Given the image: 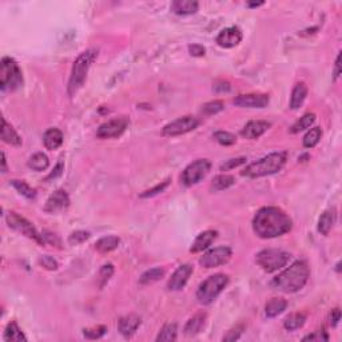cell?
Listing matches in <instances>:
<instances>
[{
  "instance_id": "1",
  "label": "cell",
  "mask_w": 342,
  "mask_h": 342,
  "mask_svg": "<svg viewBox=\"0 0 342 342\" xmlns=\"http://www.w3.org/2000/svg\"><path fill=\"white\" fill-rule=\"evenodd\" d=\"M291 219L288 214L274 206L262 207L253 219V229L259 238L271 239L281 237L291 230Z\"/></svg>"
},
{
  "instance_id": "2",
  "label": "cell",
  "mask_w": 342,
  "mask_h": 342,
  "mask_svg": "<svg viewBox=\"0 0 342 342\" xmlns=\"http://www.w3.org/2000/svg\"><path fill=\"white\" fill-rule=\"evenodd\" d=\"M309 277H310V269L308 264L304 261H297L285 269L281 274H278L271 282V286L275 290L291 294L301 290L308 282Z\"/></svg>"
},
{
  "instance_id": "3",
  "label": "cell",
  "mask_w": 342,
  "mask_h": 342,
  "mask_svg": "<svg viewBox=\"0 0 342 342\" xmlns=\"http://www.w3.org/2000/svg\"><path fill=\"white\" fill-rule=\"evenodd\" d=\"M286 159H288V154L285 153V151L269 154L268 156H265L262 159L257 160L254 163H250L242 171V176H246V178H261V176L275 174L285 166Z\"/></svg>"
},
{
  "instance_id": "4",
  "label": "cell",
  "mask_w": 342,
  "mask_h": 342,
  "mask_svg": "<svg viewBox=\"0 0 342 342\" xmlns=\"http://www.w3.org/2000/svg\"><path fill=\"white\" fill-rule=\"evenodd\" d=\"M96 56H98V51H96V50H87V51L79 55L78 59L74 62L71 76H70V81H68L67 86V92L71 98L75 96L76 92L82 88V86L85 85L88 70H90L91 65L94 63L95 59H96Z\"/></svg>"
},
{
  "instance_id": "5",
  "label": "cell",
  "mask_w": 342,
  "mask_h": 342,
  "mask_svg": "<svg viewBox=\"0 0 342 342\" xmlns=\"http://www.w3.org/2000/svg\"><path fill=\"white\" fill-rule=\"evenodd\" d=\"M23 86L21 67L12 58H3L0 63V87L3 91H15Z\"/></svg>"
},
{
  "instance_id": "6",
  "label": "cell",
  "mask_w": 342,
  "mask_h": 342,
  "mask_svg": "<svg viewBox=\"0 0 342 342\" xmlns=\"http://www.w3.org/2000/svg\"><path fill=\"white\" fill-rule=\"evenodd\" d=\"M229 277L225 274H214L199 285L197 291V298L202 305H210L214 299L226 288Z\"/></svg>"
},
{
  "instance_id": "7",
  "label": "cell",
  "mask_w": 342,
  "mask_h": 342,
  "mask_svg": "<svg viewBox=\"0 0 342 342\" xmlns=\"http://www.w3.org/2000/svg\"><path fill=\"white\" fill-rule=\"evenodd\" d=\"M290 259V254L284 250H278V249H266V250L259 251L257 254L255 261L257 264L264 269L266 273H274L279 270Z\"/></svg>"
},
{
  "instance_id": "8",
  "label": "cell",
  "mask_w": 342,
  "mask_h": 342,
  "mask_svg": "<svg viewBox=\"0 0 342 342\" xmlns=\"http://www.w3.org/2000/svg\"><path fill=\"white\" fill-rule=\"evenodd\" d=\"M211 169L210 160L207 159H198L195 162L190 163L186 169L183 170L180 180L185 186H193L198 182L204 179L205 176L209 174Z\"/></svg>"
},
{
  "instance_id": "9",
  "label": "cell",
  "mask_w": 342,
  "mask_h": 342,
  "mask_svg": "<svg viewBox=\"0 0 342 342\" xmlns=\"http://www.w3.org/2000/svg\"><path fill=\"white\" fill-rule=\"evenodd\" d=\"M6 219H7V224L11 229L19 231V233L28 237L30 239H34L37 244L44 245V239L43 237H42V234L37 233L36 229H35V227L32 226V224L28 222L26 218L21 217V215L16 213H8Z\"/></svg>"
},
{
  "instance_id": "10",
  "label": "cell",
  "mask_w": 342,
  "mask_h": 342,
  "mask_svg": "<svg viewBox=\"0 0 342 342\" xmlns=\"http://www.w3.org/2000/svg\"><path fill=\"white\" fill-rule=\"evenodd\" d=\"M129 125L130 120L127 116H119V118L111 119V120H107V122L99 126L96 136L99 139L119 138L129 127Z\"/></svg>"
},
{
  "instance_id": "11",
  "label": "cell",
  "mask_w": 342,
  "mask_h": 342,
  "mask_svg": "<svg viewBox=\"0 0 342 342\" xmlns=\"http://www.w3.org/2000/svg\"><path fill=\"white\" fill-rule=\"evenodd\" d=\"M198 125H199V120L195 116H183V118L176 119L174 122L165 126L162 130V134L165 136L183 135V134H187V132L197 129Z\"/></svg>"
},
{
  "instance_id": "12",
  "label": "cell",
  "mask_w": 342,
  "mask_h": 342,
  "mask_svg": "<svg viewBox=\"0 0 342 342\" xmlns=\"http://www.w3.org/2000/svg\"><path fill=\"white\" fill-rule=\"evenodd\" d=\"M231 249L229 246H218L205 253L204 257L199 259V264L205 269L218 268L220 265H225L231 258Z\"/></svg>"
},
{
  "instance_id": "13",
  "label": "cell",
  "mask_w": 342,
  "mask_h": 342,
  "mask_svg": "<svg viewBox=\"0 0 342 342\" xmlns=\"http://www.w3.org/2000/svg\"><path fill=\"white\" fill-rule=\"evenodd\" d=\"M269 102H270V98L266 94L239 95L233 100L234 105L238 107H245V109H265Z\"/></svg>"
},
{
  "instance_id": "14",
  "label": "cell",
  "mask_w": 342,
  "mask_h": 342,
  "mask_svg": "<svg viewBox=\"0 0 342 342\" xmlns=\"http://www.w3.org/2000/svg\"><path fill=\"white\" fill-rule=\"evenodd\" d=\"M193 271L194 268L189 264L179 266V268L174 271V274L171 275V278L169 279L167 288L173 291H178L180 290V289H183L185 285L187 284V281H189V278L193 274Z\"/></svg>"
},
{
  "instance_id": "15",
  "label": "cell",
  "mask_w": 342,
  "mask_h": 342,
  "mask_svg": "<svg viewBox=\"0 0 342 342\" xmlns=\"http://www.w3.org/2000/svg\"><path fill=\"white\" fill-rule=\"evenodd\" d=\"M70 205V198L65 190H56L54 194L50 195V198L46 202L44 211L46 213H58V211L65 210Z\"/></svg>"
},
{
  "instance_id": "16",
  "label": "cell",
  "mask_w": 342,
  "mask_h": 342,
  "mask_svg": "<svg viewBox=\"0 0 342 342\" xmlns=\"http://www.w3.org/2000/svg\"><path fill=\"white\" fill-rule=\"evenodd\" d=\"M242 41V31L238 27H227L219 32L217 36L218 46L224 48H233Z\"/></svg>"
},
{
  "instance_id": "17",
  "label": "cell",
  "mask_w": 342,
  "mask_h": 342,
  "mask_svg": "<svg viewBox=\"0 0 342 342\" xmlns=\"http://www.w3.org/2000/svg\"><path fill=\"white\" fill-rule=\"evenodd\" d=\"M270 123L266 120H251L245 125V127L240 131V135L246 139H250V140H254V139L264 135L265 132L270 129Z\"/></svg>"
},
{
  "instance_id": "18",
  "label": "cell",
  "mask_w": 342,
  "mask_h": 342,
  "mask_svg": "<svg viewBox=\"0 0 342 342\" xmlns=\"http://www.w3.org/2000/svg\"><path fill=\"white\" fill-rule=\"evenodd\" d=\"M218 233L215 230H206L204 233H200L195 240L191 245V248H190V251L191 253H200V251L206 250L211 244H213L215 238H217Z\"/></svg>"
},
{
  "instance_id": "19",
  "label": "cell",
  "mask_w": 342,
  "mask_h": 342,
  "mask_svg": "<svg viewBox=\"0 0 342 342\" xmlns=\"http://www.w3.org/2000/svg\"><path fill=\"white\" fill-rule=\"evenodd\" d=\"M140 324H142V319H140L139 315H126V317H123V318L119 321V332L122 333L125 337H131V335L138 330Z\"/></svg>"
},
{
  "instance_id": "20",
  "label": "cell",
  "mask_w": 342,
  "mask_h": 342,
  "mask_svg": "<svg viewBox=\"0 0 342 342\" xmlns=\"http://www.w3.org/2000/svg\"><path fill=\"white\" fill-rule=\"evenodd\" d=\"M199 8V4L198 2H194V0H175L171 3V11L176 15H182V16H186V15H194Z\"/></svg>"
},
{
  "instance_id": "21",
  "label": "cell",
  "mask_w": 342,
  "mask_h": 342,
  "mask_svg": "<svg viewBox=\"0 0 342 342\" xmlns=\"http://www.w3.org/2000/svg\"><path fill=\"white\" fill-rule=\"evenodd\" d=\"M43 143L46 146V149L48 150H56L59 149L63 143V134L59 129H48L44 132L43 135Z\"/></svg>"
},
{
  "instance_id": "22",
  "label": "cell",
  "mask_w": 342,
  "mask_h": 342,
  "mask_svg": "<svg viewBox=\"0 0 342 342\" xmlns=\"http://www.w3.org/2000/svg\"><path fill=\"white\" fill-rule=\"evenodd\" d=\"M306 95H308V87L304 82H299L293 88L290 98V109L291 110H298L302 106V103L305 102Z\"/></svg>"
},
{
  "instance_id": "23",
  "label": "cell",
  "mask_w": 342,
  "mask_h": 342,
  "mask_svg": "<svg viewBox=\"0 0 342 342\" xmlns=\"http://www.w3.org/2000/svg\"><path fill=\"white\" fill-rule=\"evenodd\" d=\"M205 319H206V314L205 313H198L187 321V324L185 325L183 329V333L187 337H191V335H195L200 332L202 326L205 325Z\"/></svg>"
},
{
  "instance_id": "24",
  "label": "cell",
  "mask_w": 342,
  "mask_h": 342,
  "mask_svg": "<svg viewBox=\"0 0 342 342\" xmlns=\"http://www.w3.org/2000/svg\"><path fill=\"white\" fill-rule=\"evenodd\" d=\"M286 308H288V302L284 298H271L265 306V314L268 318H274L281 313H284Z\"/></svg>"
},
{
  "instance_id": "25",
  "label": "cell",
  "mask_w": 342,
  "mask_h": 342,
  "mask_svg": "<svg viewBox=\"0 0 342 342\" xmlns=\"http://www.w3.org/2000/svg\"><path fill=\"white\" fill-rule=\"evenodd\" d=\"M2 139L3 142L11 146H22V138L10 123L3 119V129H2Z\"/></svg>"
},
{
  "instance_id": "26",
  "label": "cell",
  "mask_w": 342,
  "mask_h": 342,
  "mask_svg": "<svg viewBox=\"0 0 342 342\" xmlns=\"http://www.w3.org/2000/svg\"><path fill=\"white\" fill-rule=\"evenodd\" d=\"M4 341L7 342H26L27 338L16 322H10L4 330Z\"/></svg>"
},
{
  "instance_id": "27",
  "label": "cell",
  "mask_w": 342,
  "mask_h": 342,
  "mask_svg": "<svg viewBox=\"0 0 342 342\" xmlns=\"http://www.w3.org/2000/svg\"><path fill=\"white\" fill-rule=\"evenodd\" d=\"M335 222V210H326L318 220V231L322 235H328Z\"/></svg>"
},
{
  "instance_id": "28",
  "label": "cell",
  "mask_w": 342,
  "mask_h": 342,
  "mask_svg": "<svg viewBox=\"0 0 342 342\" xmlns=\"http://www.w3.org/2000/svg\"><path fill=\"white\" fill-rule=\"evenodd\" d=\"M120 244V239L115 235H109V237H103L95 244V249L100 253H110V251L115 250Z\"/></svg>"
},
{
  "instance_id": "29",
  "label": "cell",
  "mask_w": 342,
  "mask_h": 342,
  "mask_svg": "<svg viewBox=\"0 0 342 342\" xmlns=\"http://www.w3.org/2000/svg\"><path fill=\"white\" fill-rule=\"evenodd\" d=\"M305 321L306 314H304V313H293V314H290L289 317H286V319L284 321V326L286 330L293 332V330H297V329L302 328Z\"/></svg>"
},
{
  "instance_id": "30",
  "label": "cell",
  "mask_w": 342,
  "mask_h": 342,
  "mask_svg": "<svg viewBox=\"0 0 342 342\" xmlns=\"http://www.w3.org/2000/svg\"><path fill=\"white\" fill-rule=\"evenodd\" d=\"M235 185V178L233 175H227V174H222L214 178L213 183H211V191H222L229 187Z\"/></svg>"
},
{
  "instance_id": "31",
  "label": "cell",
  "mask_w": 342,
  "mask_h": 342,
  "mask_svg": "<svg viewBox=\"0 0 342 342\" xmlns=\"http://www.w3.org/2000/svg\"><path fill=\"white\" fill-rule=\"evenodd\" d=\"M50 166V159L48 156L43 153H36L35 155H32L28 160V167L35 171H44Z\"/></svg>"
},
{
  "instance_id": "32",
  "label": "cell",
  "mask_w": 342,
  "mask_h": 342,
  "mask_svg": "<svg viewBox=\"0 0 342 342\" xmlns=\"http://www.w3.org/2000/svg\"><path fill=\"white\" fill-rule=\"evenodd\" d=\"M315 122V115L313 112H309V114H305V115L299 118L298 122H295L294 125L291 126L290 132L291 134H298V132L304 131V130L310 129V126Z\"/></svg>"
},
{
  "instance_id": "33",
  "label": "cell",
  "mask_w": 342,
  "mask_h": 342,
  "mask_svg": "<svg viewBox=\"0 0 342 342\" xmlns=\"http://www.w3.org/2000/svg\"><path fill=\"white\" fill-rule=\"evenodd\" d=\"M322 138V130L321 127H313L306 132V135L304 136V147L306 149H313L314 146L318 145V142Z\"/></svg>"
},
{
  "instance_id": "34",
  "label": "cell",
  "mask_w": 342,
  "mask_h": 342,
  "mask_svg": "<svg viewBox=\"0 0 342 342\" xmlns=\"http://www.w3.org/2000/svg\"><path fill=\"white\" fill-rule=\"evenodd\" d=\"M176 335H178V326H176V324H166L159 332L158 337H156V341H175Z\"/></svg>"
},
{
  "instance_id": "35",
  "label": "cell",
  "mask_w": 342,
  "mask_h": 342,
  "mask_svg": "<svg viewBox=\"0 0 342 342\" xmlns=\"http://www.w3.org/2000/svg\"><path fill=\"white\" fill-rule=\"evenodd\" d=\"M163 275H165V270H163L162 268H153L150 269V270L145 271L139 281H140V284L142 285L154 284V282L159 281Z\"/></svg>"
},
{
  "instance_id": "36",
  "label": "cell",
  "mask_w": 342,
  "mask_h": 342,
  "mask_svg": "<svg viewBox=\"0 0 342 342\" xmlns=\"http://www.w3.org/2000/svg\"><path fill=\"white\" fill-rule=\"evenodd\" d=\"M11 185L17 190V193L26 197L27 199H35L36 198V191L35 189H32L31 186H28L27 183L24 182V180H11Z\"/></svg>"
},
{
  "instance_id": "37",
  "label": "cell",
  "mask_w": 342,
  "mask_h": 342,
  "mask_svg": "<svg viewBox=\"0 0 342 342\" xmlns=\"http://www.w3.org/2000/svg\"><path fill=\"white\" fill-rule=\"evenodd\" d=\"M225 109L224 102L220 100H213V102H207L202 106V112L205 115H215Z\"/></svg>"
},
{
  "instance_id": "38",
  "label": "cell",
  "mask_w": 342,
  "mask_h": 342,
  "mask_svg": "<svg viewBox=\"0 0 342 342\" xmlns=\"http://www.w3.org/2000/svg\"><path fill=\"white\" fill-rule=\"evenodd\" d=\"M214 139L217 140L218 143L224 146H230L234 145V143L237 142V136L231 134V132L227 131H218L214 134Z\"/></svg>"
},
{
  "instance_id": "39",
  "label": "cell",
  "mask_w": 342,
  "mask_h": 342,
  "mask_svg": "<svg viewBox=\"0 0 342 342\" xmlns=\"http://www.w3.org/2000/svg\"><path fill=\"white\" fill-rule=\"evenodd\" d=\"M106 332H107V326L99 325L96 326V328L85 329V330H83V335L88 339H99L106 334Z\"/></svg>"
},
{
  "instance_id": "40",
  "label": "cell",
  "mask_w": 342,
  "mask_h": 342,
  "mask_svg": "<svg viewBox=\"0 0 342 342\" xmlns=\"http://www.w3.org/2000/svg\"><path fill=\"white\" fill-rule=\"evenodd\" d=\"M170 180L166 179L165 182L159 183V185H156L155 187H153V189L150 190H146L145 193L140 194V198H150V197H155V195H158L159 193H162L163 190L166 189L167 186H169Z\"/></svg>"
},
{
  "instance_id": "41",
  "label": "cell",
  "mask_w": 342,
  "mask_h": 342,
  "mask_svg": "<svg viewBox=\"0 0 342 342\" xmlns=\"http://www.w3.org/2000/svg\"><path fill=\"white\" fill-rule=\"evenodd\" d=\"M88 238H90V233H87V231H83V230L74 231V233L70 235V238H68V244L78 245V244H82V242H85V240H87Z\"/></svg>"
},
{
  "instance_id": "42",
  "label": "cell",
  "mask_w": 342,
  "mask_h": 342,
  "mask_svg": "<svg viewBox=\"0 0 342 342\" xmlns=\"http://www.w3.org/2000/svg\"><path fill=\"white\" fill-rule=\"evenodd\" d=\"M112 274H114V266H112L111 264L103 265L102 269H100V271H99V278H100V288H102L106 282L109 281L110 278L112 277Z\"/></svg>"
},
{
  "instance_id": "43",
  "label": "cell",
  "mask_w": 342,
  "mask_h": 342,
  "mask_svg": "<svg viewBox=\"0 0 342 342\" xmlns=\"http://www.w3.org/2000/svg\"><path fill=\"white\" fill-rule=\"evenodd\" d=\"M242 332H244V326L238 325V326H235V328L231 329V330H229V332L226 333V335H224V338H222V339H224V341H226V342L237 341V339H239Z\"/></svg>"
},
{
  "instance_id": "44",
  "label": "cell",
  "mask_w": 342,
  "mask_h": 342,
  "mask_svg": "<svg viewBox=\"0 0 342 342\" xmlns=\"http://www.w3.org/2000/svg\"><path fill=\"white\" fill-rule=\"evenodd\" d=\"M244 163H246V158H245V156H240V158H237V159L226 160V162L220 166V170H222V171L233 170V169H235V167L240 166V165H244Z\"/></svg>"
},
{
  "instance_id": "45",
  "label": "cell",
  "mask_w": 342,
  "mask_h": 342,
  "mask_svg": "<svg viewBox=\"0 0 342 342\" xmlns=\"http://www.w3.org/2000/svg\"><path fill=\"white\" fill-rule=\"evenodd\" d=\"M39 262H41V265L43 266L44 269H47V270H56V269L59 268L58 262L55 261L54 258L50 257V255H43V257L39 259Z\"/></svg>"
},
{
  "instance_id": "46",
  "label": "cell",
  "mask_w": 342,
  "mask_h": 342,
  "mask_svg": "<svg viewBox=\"0 0 342 342\" xmlns=\"http://www.w3.org/2000/svg\"><path fill=\"white\" fill-rule=\"evenodd\" d=\"M302 341H329V335L326 334L325 330H317V332L304 337Z\"/></svg>"
},
{
  "instance_id": "47",
  "label": "cell",
  "mask_w": 342,
  "mask_h": 342,
  "mask_svg": "<svg viewBox=\"0 0 342 342\" xmlns=\"http://www.w3.org/2000/svg\"><path fill=\"white\" fill-rule=\"evenodd\" d=\"M42 237H43V239H44V244L54 245V246H58V248H61V239H59L55 234L44 230L43 233H42Z\"/></svg>"
},
{
  "instance_id": "48",
  "label": "cell",
  "mask_w": 342,
  "mask_h": 342,
  "mask_svg": "<svg viewBox=\"0 0 342 342\" xmlns=\"http://www.w3.org/2000/svg\"><path fill=\"white\" fill-rule=\"evenodd\" d=\"M341 321V310L338 308L333 309L330 314H329V322H330V325L332 326H337Z\"/></svg>"
},
{
  "instance_id": "49",
  "label": "cell",
  "mask_w": 342,
  "mask_h": 342,
  "mask_svg": "<svg viewBox=\"0 0 342 342\" xmlns=\"http://www.w3.org/2000/svg\"><path fill=\"white\" fill-rule=\"evenodd\" d=\"M189 51L193 56L199 58V56H204L206 50H205L204 46H200V44H191V46H189Z\"/></svg>"
},
{
  "instance_id": "50",
  "label": "cell",
  "mask_w": 342,
  "mask_h": 342,
  "mask_svg": "<svg viewBox=\"0 0 342 342\" xmlns=\"http://www.w3.org/2000/svg\"><path fill=\"white\" fill-rule=\"evenodd\" d=\"M230 83L225 81H218L217 83H214L213 90L215 92H229L230 91Z\"/></svg>"
},
{
  "instance_id": "51",
  "label": "cell",
  "mask_w": 342,
  "mask_h": 342,
  "mask_svg": "<svg viewBox=\"0 0 342 342\" xmlns=\"http://www.w3.org/2000/svg\"><path fill=\"white\" fill-rule=\"evenodd\" d=\"M63 169H65V166H63V162H59L58 165H56V167L54 169V171H52L50 175L46 178V180H51V179H55V178H58V176L62 175V173H63Z\"/></svg>"
},
{
  "instance_id": "52",
  "label": "cell",
  "mask_w": 342,
  "mask_h": 342,
  "mask_svg": "<svg viewBox=\"0 0 342 342\" xmlns=\"http://www.w3.org/2000/svg\"><path fill=\"white\" fill-rule=\"evenodd\" d=\"M333 75H334V81H337V79L339 78V75H341V52H339L337 59H335L334 72H333Z\"/></svg>"
},
{
  "instance_id": "53",
  "label": "cell",
  "mask_w": 342,
  "mask_h": 342,
  "mask_svg": "<svg viewBox=\"0 0 342 342\" xmlns=\"http://www.w3.org/2000/svg\"><path fill=\"white\" fill-rule=\"evenodd\" d=\"M3 173H7V162H6V155L3 153V169H2Z\"/></svg>"
},
{
  "instance_id": "54",
  "label": "cell",
  "mask_w": 342,
  "mask_h": 342,
  "mask_svg": "<svg viewBox=\"0 0 342 342\" xmlns=\"http://www.w3.org/2000/svg\"><path fill=\"white\" fill-rule=\"evenodd\" d=\"M262 4H264V2H257V3H248V6L249 7H259Z\"/></svg>"
}]
</instances>
